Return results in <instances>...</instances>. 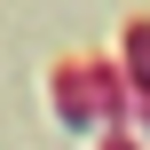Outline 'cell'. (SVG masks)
<instances>
[{"instance_id": "1", "label": "cell", "mask_w": 150, "mask_h": 150, "mask_svg": "<svg viewBox=\"0 0 150 150\" xmlns=\"http://www.w3.org/2000/svg\"><path fill=\"white\" fill-rule=\"evenodd\" d=\"M111 150H127V142H111Z\"/></svg>"}]
</instances>
